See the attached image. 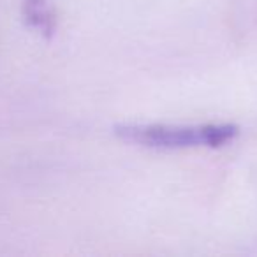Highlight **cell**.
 I'll list each match as a JSON object with an SVG mask.
<instances>
[{"label": "cell", "mask_w": 257, "mask_h": 257, "mask_svg": "<svg viewBox=\"0 0 257 257\" xmlns=\"http://www.w3.org/2000/svg\"><path fill=\"white\" fill-rule=\"evenodd\" d=\"M116 136L127 143L159 150L185 148H218L238 136L239 128L232 123L204 125H164V123H128L118 125Z\"/></svg>", "instance_id": "cell-1"}, {"label": "cell", "mask_w": 257, "mask_h": 257, "mask_svg": "<svg viewBox=\"0 0 257 257\" xmlns=\"http://www.w3.org/2000/svg\"><path fill=\"white\" fill-rule=\"evenodd\" d=\"M27 9H29V11H27L29 18H32L37 27H41V29H44V30H50L51 15L46 9L43 0H29Z\"/></svg>", "instance_id": "cell-2"}]
</instances>
